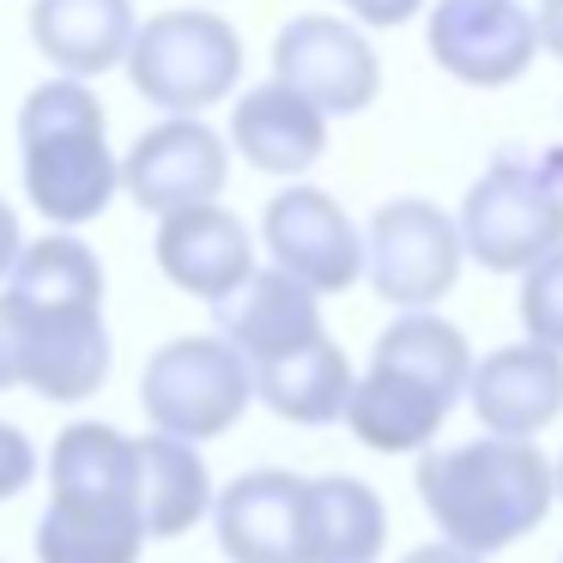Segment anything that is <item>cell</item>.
Instances as JSON below:
<instances>
[{
    "label": "cell",
    "mask_w": 563,
    "mask_h": 563,
    "mask_svg": "<svg viewBox=\"0 0 563 563\" xmlns=\"http://www.w3.org/2000/svg\"><path fill=\"white\" fill-rule=\"evenodd\" d=\"M418 497H424L430 521L449 545L490 558V551L515 545L545 521L558 478H551V461L539 454V442L485 437L424 454L418 461Z\"/></svg>",
    "instance_id": "cell-1"
},
{
    "label": "cell",
    "mask_w": 563,
    "mask_h": 563,
    "mask_svg": "<svg viewBox=\"0 0 563 563\" xmlns=\"http://www.w3.org/2000/svg\"><path fill=\"white\" fill-rule=\"evenodd\" d=\"M19 146H25V195L62 231L103 219V207L122 188V164L110 152L103 103L86 79H49L19 110Z\"/></svg>",
    "instance_id": "cell-2"
},
{
    "label": "cell",
    "mask_w": 563,
    "mask_h": 563,
    "mask_svg": "<svg viewBox=\"0 0 563 563\" xmlns=\"http://www.w3.org/2000/svg\"><path fill=\"white\" fill-rule=\"evenodd\" d=\"M122 67L140 98L158 103L164 115H200L236 91L243 37L231 31V19L207 7H176V13H152L146 25H134Z\"/></svg>",
    "instance_id": "cell-3"
},
{
    "label": "cell",
    "mask_w": 563,
    "mask_h": 563,
    "mask_svg": "<svg viewBox=\"0 0 563 563\" xmlns=\"http://www.w3.org/2000/svg\"><path fill=\"white\" fill-rule=\"evenodd\" d=\"M461 249L490 273H527L563 243V176L558 158H497L461 207Z\"/></svg>",
    "instance_id": "cell-4"
},
{
    "label": "cell",
    "mask_w": 563,
    "mask_h": 563,
    "mask_svg": "<svg viewBox=\"0 0 563 563\" xmlns=\"http://www.w3.org/2000/svg\"><path fill=\"white\" fill-rule=\"evenodd\" d=\"M249 400H255V364L212 333L158 345L140 376V406H146L152 430L183 442L224 437L249 412Z\"/></svg>",
    "instance_id": "cell-5"
},
{
    "label": "cell",
    "mask_w": 563,
    "mask_h": 563,
    "mask_svg": "<svg viewBox=\"0 0 563 563\" xmlns=\"http://www.w3.org/2000/svg\"><path fill=\"white\" fill-rule=\"evenodd\" d=\"M461 224L449 219L442 207L430 200H388L376 207L369 219V236H364V273L376 285L382 303L394 309H430L437 297L454 291L461 279Z\"/></svg>",
    "instance_id": "cell-6"
},
{
    "label": "cell",
    "mask_w": 563,
    "mask_h": 563,
    "mask_svg": "<svg viewBox=\"0 0 563 563\" xmlns=\"http://www.w3.org/2000/svg\"><path fill=\"white\" fill-rule=\"evenodd\" d=\"M273 79L309 98L321 115H357L382 91V67L364 31L328 13H303L273 37Z\"/></svg>",
    "instance_id": "cell-7"
},
{
    "label": "cell",
    "mask_w": 563,
    "mask_h": 563,
    "mask_svg": "<svg viewBox=\"0 0 563 563\" xmlns=\"http://www.w3.org/2000/svg\"><path fill=\"white\" fill-rule=\"evenodd\" d=\"M261 236L273 249V267L291 273L297 285H309L316 297H333L345 285H357L364 273V236L345 219V207L321 188H279L267 200V219H261Z\"/></svg>",
    "instance_id": "cell-8"
},
{
    "label": "cell",
    "mask_w": 563,
    "mask_h": 563,
    "mask_svg": "<svg viewBox=\"0 0 563 563\" xmlns=\"http://www.w3.org/2000/svg\"><path fill=\"white\" fill-rule=\"evenodd\" d=\"M430 55L461 86H515L539 55V25L521 0H437Z\"/></svg>",
    "instance_id": "cell-9"
},
{
    "label": "cell",
    "mask_w": 563,
    "mask_h": 563,
    "mask_svg": "<svg viewBox=\"0 0 563 563\" xmlns=\"http://www.w3.org/2000/svg\"><path fill=\"white\" fill-rule=\"evenodd\" d=\"M224 176H231V152L200 115H164L122 158V188L134 195L140 212H158V219L219 200Z\"/></svg>",
    "instance_id": "cell-10"
},
{
    "label": "cell",
    "mask_w": 563,
    "mask_h": 563,
    "mask_svg": "<svg viewBox=\"0 0 563 563\" xmlns=\"http://www.w3.org/2000/svg\"><path fill=\"white\" fill-rule=\"evenodd\" d=\"M219 545L231 563H309V478L261 466L212 497Z\"/></svg>",
    "instance_id": "cell-11"
},
{
    "label": "cell",
    "mask_w": 563,
    "mask_h": 563,
    "mask_svg": "<svg viewBox=\"0 0 563 563\" xmlns=\"http://www.w3.org/2000/svg\"><path fill=\"white\" fill-rule=\"evenodd\" d=\"M13 303V297H7ZM19 316V340H25V388L43 400H86L110 382V328H103V303H55V309H25Z\"/></svg>",
    "instance_id": "cell-12"
},
{
    "label": "cell",
    "mask_w": 563,
    "mask_h": 563,
    "mask_svg": "<svg viewBox=\"0 0 563 563\" xmlns=\"http://www.w3.org/2000/svg\"><path fill=\"white\" fill-rule=\"evenodd\" d=\"M158 267L176 291L219 303V297H231L255 273V236L219 200H200V207L158 219Z\"/></svg>",
    "instance_id": "cell-13"
},
{
    "label": "cell",
    "mask_w": 563,
    "mask_h": 563,
    "mask_svg": "<svg viewBox=\"0 0 563 563\" xmlns=\"http://www.w3.org/2000/svg\"><path fill=\"white\" fill-rule=\"evenodd\" d=\"M466 394H473V412L490 437L533 442L563 412V352L533 340L485 352V364H473V376H466Z\"/></svg>",
    "instance_id": "cell-14"
},
{
    "label": "cell",
    "mask_w": 563,
    "mask_h": 563,
    "mask_svg": "<svg viewBox=\"0 0 563 563\" xmlns=\"http://www.w3.org/2000/svg\"><path fill=\"white\" fill-rule=\"evenodd\" d=\"M212 309H219L224 340H231L249 364L279 357V352H291V345H303V340L321 333V297L309 291V285H297L291 273H279V267H255Z\"/></svg>",
    "instance_id": "cell-15"
},
{
    "label": "cell",
    "mask_w": 563,
    "mask_h": 563,
    "mask_svg": "<svg viewBox=\"0 0 563 563\" xmlns=\"http://www.w3.org/2000/svg\"><path fill=\"white\" fill-rule=\"evenodd\" d=\"M449 412H454L449 394H437L430 382L388 369V364H369L352 382V394H345V424L376 454H418L442 430Z\"/></svg>",
    "instance_id": "cell-16"
},
{
    "label": "cell",
    "mask_w": 563,
    "mask_h": 563,
    "mask_svg": "<svg viewBox=\"0 0 563 563\" xmlns=\"http://www.w3.org/2000/svg\"><path fill=\"white\" fill-rule=\"evenodd\" d=\"M231 140L255 170L267 176H303L328 152V115L291 86H255L231 103Z\"/></svg>",
    "instance_id": "cell-17"
},
{
    "label": "cell",
    "mask_w": 563,
    "mask_h": 563,
    "mask_svg": "<svg viewBox=\"0 0 563 563\" xmlns=\"http://www.w3.org/2000/svg\"><path fill=\"white\" fill-rule=\"evenodd\" d=\"M134 25V0H37L31 7V37L67 79H98L122 67Z\"/></svg>",
    "instance_id": "cell-18"
},
{
    "label": "cell",
    "mask_w": 563,
    "mask_h": 563,
    "mask_svg": "<svg viewBox=\"0 0 563 563\" xmlns=\"http://www.w3.org/2000/svg\"><path fill=\"white\" fill-rule=\"evenodd\" d=\"M134 503L140 521H146V539H176L212 509V473L200 461V442L183 437H152L134 442Z\"/></svg>",
    "instance_id": "cell-19"
},
{
    "label": "cell",
    "mask_w": 563,
    "mask_h": 563,
    "mask_svg": "<svg viewBox=\"0 0 563 563\" xmlns=\"http://www.w3.org/2000/svg\"><path fill=\"white\" fill-rule=\"evenodd\" d=\"M140 545L134 497H49L37 521V563H140Z\"/></svg>",
    "instance_id": "cell-20"
},
{
    "label": "cell",
    "mask_w": 563,
    "mask_h": 563,
    "mask_svg": "<svg viewBox=\"0 0 563 563\" xmlns=\"http://www.w3.org/2000/svg\"><path fill=\"white\" fill-rule=\"evenodd\" d=\"M352 364L345 352L316 333V340L291 345L279 357L255 364V400H267V412H279L285 424H333L345 418V394H352Z\"/></svg>",
    "instance_id": "cell-21"
},
{
    "label": "cell",
    "mask_w": 563,
    "mask_h": 563,
    "mask_svg": "<svg viewBox=\"0 0 563 563\" xmlns=\"http://www.w3.org/2000/svg\"><path fill=\"white\" fill-rule=\"evenodd\" d=\"M382 545H388V509L364 478H309V563H376Z\"/></svg>",
    "instance_id": "cell-22"
},
{
    "label": "cell",
    "mask_w": 563,
    "mask_h": 563,
    "mask_svg": "<svg viewBox=\"0 0 563 563\" xmlns=\"http://www.w3.org/2000/svg\"><path fill=\"white\" fill-rule=\"evenodd\" d=\"M49 497H134V437L115 424H67L49 449Z\"/></svg>",
    "instance_id": "cell-23"
},
{
    "label": "cell",
    "mask_w": 563,
    "mask_h": 563,
    "mask_svg": "<svg viewBox=\"0 0 563 563\" xmlns=\"http://www.w3.org/2000/svg\"><path fill=\"white\" fill-rule=\"evenodd\" d=\"M369 364H388V369H406V376L430 382L437 394H466V376H473V345L454 321L430 316V309H406L400 321H388L376 340V357Z\"/></svg>",
    "instance_id": "cell-24"
},
{
    "label": "cell",
    "mask_w": 563,
    "mask_h": 563,
    "mask_svg": "<svg viewBox=\"0 0 563 563\" xmlns=\"http://www.w3.org/2000/svg\"><path fill=\"white\" fill-rule=\"evenodd\" d=\"M7 297L25 309H55V303H103V267L79 236H43L25 243L7 273Z\"/></svg>",
    "instance_id": "cell-25"
},
{
    "label": "cell",
    "mask_w": 563,
    "mask_h": 563,
    "mask_svg": "<svg viewBox=\"0 0 563 563\" xmlns=\"http://www.w3.org/2000/svg\"><path fill=\"white\" fill-rule=\"evenodd\" d=\"M521 328L533 345H551L563 352V243L551 255H539L533 267L521 273Z\"/></svg>",
    "instance_id": "cell-26"
},
{
    "label": "cell",
    "mask_w": 563,
    "mask_h": 563,
    "mask_svg": "<svg viewBox=\"0 0 563 563\" xmlns=\"http://www.w3.org/2000/svg\"><path fill=\"white\" fill-rule=\"evenodd\" d=\"M37 478V449L19 424H0V503L19 497V490Z\"/></svg>",
    "instance_id": "cell-27"
},
{
    "label": "cell",
    "mask_w": 563,
    "mask_h": 563,
    "mask_svg": "<svg viewBox=\"0 0 563 563\" xmlns=\"http://www.w3.org/2000/svg\"><path fill=\"white\" fill-rule=\"evenodd\" d=\"M19 382H25V340H19L13 303L0 297V388H19Z\"/></svg>",
    "instance_id": "cell-28"
},
{
    "label": "cell",
    "mask_w": 563,
    "mask_h": 563,
    "mask_svg": "<svg viewBox=\"0 0 563 563\" xmlns=\"http://www.w3.org/2000/svg\"><path fill=\"white\" fill-rule=\"evenodd\" d=\"M340 7H352L364 25H406L424 0H340Z\"/></svg>",
    "instance_id": "cell-29"
},
{
    "label": "cell",
    "mask_w": 563,
    "mask_h": 563,
    "mask_svg": "<svg viewBox=\"0 0 563 563\" xmlns=\"http://www.w3.org/2000/svg\"><path fill=\"white\" fill-rule=\"evenodd\" d=\"M533 25H539V49L563 62V0H539V19H533Z\"/></svg>",
    "instance_id": "cell-30"
},
{
    "label": "cell",
    "mask_w": 563,
    "mask_h": 563,
    "mask_svg": "<svg viewBox=\"0 0 563 563\" xmlns=\"http://www.w3.org/2000/svg\"><path fill=\"white\" fill-rule=\"evenodd\" d=\"M19 249H25V236H19V212L0 200V279L13 273V261H19Z\"/></svg>",
    "instance_id": "cell-31"
},
{
    "label": "cell",
    "mask_w": 563,
    "mask_h": 563,
    "mask_svg": "<svg viewBox=\"0 0 563 563\" xmlns=\"http://www.w3.org/2000/svg\"><path fill=\"white\" fill-rule=\"evenodd\" d=\"M400 563H485V558H473V551H461V545H449V539H442V545H418V551H406Z\"/></svg>",
    "instance_id": "cell-32"
},
{
    "label": "cell",
    "mask_w": 563,
    "mask_h": 563,
    "mask_svg": "<svg viewBox=\"0 0 563 563\" xmlns=\"http://www.w3.org/2000/svg\"><path fill=\"white\" fill-rule=\"evenodd\" d=\"M551 478H558V497H563V461H558V466H551Z\"/></svg>",
    "instance_id": "cell-33"
}]
</instances>
